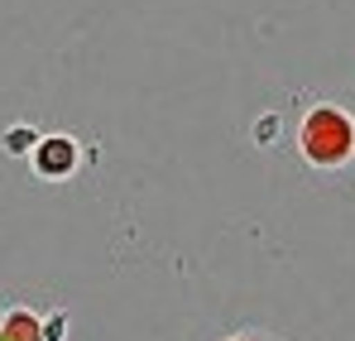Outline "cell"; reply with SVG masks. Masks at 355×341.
<instances>
[{"mask_svg": "<svg viewBox=\"0 0 355 341\" xmlns=\"http://www.w3.org/2000/svg\"><path fill=\"white\" fill-rule=\"evenodd\" d=\"M297 144L307 154V164L317 169H341L355 154V120L341 106H312L297 125Z\"/></svg>", "mask_w": 355, "mask_h": 341, "instance_id": "cell-1", "label": "cell"}, {"mask_svg": "<svg viewBox=\"0 0 355 341\" xmlns=\"http://www.w3.org/2000/svg\"><path fill=\"white\" fill-rule=\"evenodd\" d=\"M34 169H39V178H67V173L77 169V144H72L67 135H49V140H39Z\"/></svg>", "mask_w": 355, "mask_h": 341, "instance_id": "cell-2", "label": "cell"}, {"mask_svg": "<svg viewBox=\"0 0 355 341\" xmlns=\"http://www.w3.org/2000/svg\"><path fill=\"white\" fill-rule=\"evenodd\" d=\"M34 135H39V130H34V125H15V130H10V140H5V144H10V149H15V154H19V149H29V144H34Z\"/></svg>", "mask_w": 355, "mask_h": 341, "instance_id": "cell-3", "label": "cell"}, {"mask_svg": "<svg viewBox=\"0 0 355 341\" xmlns=\"http://www.w3.org/2000/svg\"><path fill=\"white\" fill-rule=\"evenodd\" d=\"M226 341H274V337H264V332H236V337H226Z\"/></svg>", "mask_w": 355, "mask_h": 341, "instance_id": "cell-4", "label": "cell"}]
</instances>
